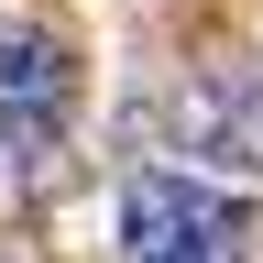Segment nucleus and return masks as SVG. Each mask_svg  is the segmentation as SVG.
Returning a JSON list of instances; mask_svg holds the SVG:
<instances>
[{"label":"nucleus","instance_id":"f03ea898","mask_svg":"<svg viewBox=\"0 0 263 263\" xmlns=\"http://www.w3.org/2000/svg\"><path fill=\"white\" fill-rule=\"evenodd\" d=\"M0 121L33 132V143H55V132L77 121V55H66V33L0 22Z\"/></svg>","mask_w":263,"mask_h":263},{"label":"nucleus","instance_id":"f257e3e1","mask_svg":"<svg viewBox=\"0 0 263 263\" xmlns=\"http://www.w3.org/2000/svg\"><path fill=\"white\" fill-rule=\"evenodd\" d=\"M110 230H121V263H230L252 219H241V197L197 186V176H176V164H143V176L121 186Z\"/></svg>","mask_w":263,"mask_h":263},{"label":"nucleus","instance_id":"7ed1b4c3","mask_svg":"<svg viewBox=\"0 0 263 263\" xmlns=\"http://www.w3.org/2000/svg\"><path fill=\"white\" fill-rule=\"evenodd\" d=\"M186 132H197V154L263 176V66H219V77L186 99Z\"/></svg>","mask_w":263,"mask_h":263},{"label":"nucleus","instance_id":"20e7f679","mask_svg":"<svg viewBox=\"0 0 263 263\" xmlns=\"http://www.w3.org/2000/svg\"><path fill=\"white\" fill-rule=\"evenodd\" d=\"M22 176H33V132H11V121H0V197H11Z\"/></svg>","mask_w":263,"mask_h":263}]
</instances>
